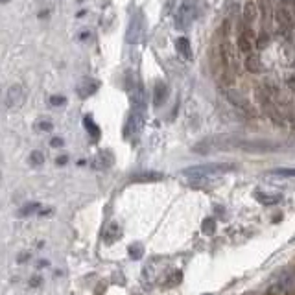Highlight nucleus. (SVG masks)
Wrapping results in <instances>:
<instances>
[{"label": "nucleus", "mask_w": 295, "mask_h": 295, "mask_svg": "<svg viewBox=\"0 0 295 295\" xmlns=\"http://www.w3.org/2000/svg\"><path fill=\"white\" fill-rule=\"evenodd\" d=\"M50 103H52V106H55V107H57V106H65V103H67V98H65V96H57V94H55V96L50 98Z\"/></svg>", "instance_id": "7c9ffc66"}, {"label": "nucleus", "mask_w": 295, "mask_h": 295, "mask_svg": "<svg viewBox=\"0 0 295 295\" xmlns=\"http://www.w3.org/2000/svg\"><path fill=\"white\" fill-rule=\"evenodd\" d=\"M162 179H164L162 172H153V170L138 172V174L131 175V181H133V183H157V181H162Z\"/></svg>", "instance_id": "1a4fd4ad"}, {"label": "nucleus", "mask_w": 295, "mask_h": 295, "mask_svg": "<svg viewBox=\"0 0 295 295\" xmlns=\"http://www.w3.org/2000/svg\"><path fill=\"white\" fill-rule=\"evenodd\" d=\"M260 2V9H262L264 18H271V0H258Z\"/></svg>", "instance_id": "bb28decb"}, {"label": "nucleus", "mask_w": 295, "mask_h": 295, "mask_svg": "<svg viewBox=\"0 0 295 295\" xmlns=\"http://www.w3.org/2000/svg\"><path fill=\"white\" fill-rule=\"evenodd\" d=\"M273 175H281V177H295V168H275L271 170Z\"/></svg>", "instance_id": "cd10ccee"}, {"label": "nucleus", "mask_w": 295, "mask_h": 295, "mask_svg": "<svg viewBox=\"0 0 295 295\" xmlns=\"http://www.w3.org/2000/svg\"><path fill=\"white\" fill-rule=\"evenodd\" d=\"M24 89L20 85H11L6 92V107L8 109H18L24 103Z\"/></svg>", "instance_id": "39448f33"}, {"label": "nucleus", "mask_w": 295, "mask_h": 295, "mask_svg": "<svg viewBox=\"0 0 295 295\" xmlns=\"http://www.w3.org/2000/svg\"><path fill=\"white\" fill-rule=\"evenodd\" d=\"M144 32H146V18H144V13L138 9L131 15V20H129L128 26V33H125V41L129 45H137V43L142 41Z\"/></svg>", "instance_id": "f03ea898"}, {"label": "nucleus", "mask_w": 295, "mask_h": 295, "mask_svg": "<svg viewBox=\"0 0 295 295\" xmlns=\"http://www.w3.org/2000/svg\"><path fill=\"white\" fill-rule=\"evenodd\" d=\"M288 120H290V122H291V128L295 129V107L290 111V113H288Z\"/></svg>", "instance_id": "473e14b6"}, {"label": "nucleus", "mask_w": 295, "mask_h": 295, "mask_svg": "<svg viewBox=\"0 0 295 295\" xmlns=\"http://www.w3.org/2000/svg\"><path fill=\"white\" fill-rule=\"evenodd\" d=\"M28 257H30V253H23V255H20V257H18V262H20V264L26 262V258H28Z\"/></svg>", "instance_id": "e433bc0d"}, {"label": "nucleus", "mask_w": 295, "mask_h": 295, "mask_svg": "<svg viewBox=\"0 0 295 295\" xmlns=\"http://www.w3.org/2000/svg\"><path fill=\"white\" fill-rule=\"evenodd\" d=\"M236 164L233 162H208V164H198V166H188L184 168L183 175L186 177H208V175H218V174H227L233 172Z\"/></svg>", "instance_id": "f257e3e1"}, {"label": "nucleus", "mask_w": 295, "mask_h": 295, "mask_svg": "<svg viewBox=\"0 0 295 295\" xmlns=\"http://www.w3.org/2000/svg\"><path fill=\"white\" fill-rule=\"evenodd\" d=\"M236 146L247 153H269V152H277V150L281 148L279 144L269 142V140H240Z\"/></svg>", "instance_id": "7ed1b4c3"}, {"label": "nucleus", "mask_w": 295, "mask_h": 295, "mask_svg": "<svg viewBox=\"0 0 295 295\" xmlns=\"http://www.w3.org/2000/svg\"><path fill=\"white\" fill-rule=\"evenodd\" d=\"M50 144H52V148H59V146H63V138H59V137L52 138Z\"/></svg>", "instance_id": "2f4dec72"}, {"label": "nucleus", "mask_w": 295, "mask_h": 295, "mask_svg": "<svg viewBox=\"0 0 295 295\" xmlns=\"http://www.w3.org/2000/svg\"><path fill=\"white\" fill-rule=\"evenodd\" d=\"M113 164V157H111L109 152H101L100 155L92 161V168H96V170H101V168H109Z\"/></svg>", "instance_id": "dca6fc26"}, {"label": "nucleus", "mask_w": 295, "mask_h": 295, "mask_svg": "<svg viewBox=\"0 0 295 295\" xmlns=\"http://www.w3.org/2000/svg\"><path fill=\"white\" fill-rule=\"evenodd\" d=\"M203 295H210V293H203Z\"/></svg>", "instance_id": "ea45409f"}, {"label": "nucleus", "mask_w": 295, "mask_h": 295, "mask_svg": "<svg viewBox=\"0 0 295 295\" xmlns=\"http://www.w3.org/2000/svg\"><path fill=\"white\" fill-rule=\"evenodd\" d=\"M277 23L281 24L282 30H291V26H293V20H291V15L286 11L284 8L279 9L277 11Z\"/></svg>", "instance_id": "aec40b11"}, {"label": "nucleus", "mask_w": 295, "mask_h": 295, "mask_svg": "<svg viewBox=\"0 0 295 295\" xmlns=\"http://www.w3.org/2000/svg\"><path fill=\"white\" fill-rule=\"evenodd\" d=\"M128 253L133 260H140V258L144 257V245L142 244H131L128 247Z\"/></svg>", "instance_id": "5701e85b"}, {"label": "nucleus", "mask_w": 295, "mask_h": 295, "mask_svg": "<svg viewBox=\"0 0 295 295\" xmlns=\"http://www.w3.org/2000/svg\"><path fill=\"white\" fill-rule=\"evenodd\" d=\"M101 288H103V286H101V284L98 286V291H96V295H101Z\"/></svg>", "instance_id": "58836bf2"}, {"label": "nucleus", "mask_w": 295, "mask_h": 295, "mask_svg": "<svg viewBox=\"0 0 295 295\" xmlns=\"http://www.w3.org/2000/svg\"><path fill=\"white\" fill-rule=\"evenodd\" d=\"M201 230H203V235H207V236L214 235V233H216V221H214V218H207V220H203Z\"/></svg>", "instance_id": "b1692460"}, {"label": "nucleus", "mask_w": 295, "mask_h": 295, "mask_svg": "<svg viewBox=\"0 0 295 295\" xmlns=\"http://www.w3.org/2000/svg\"><path fill=\"white\" fill-rule=\"evenodd\" d=\"M255 199H257L258 203H262V205H275V203L282 201V196L281 194H267V192L257 190V192H255Z\"/></svg>", "instance_id": "ddd939ff"}, {"label": "nucleus", "mask_w": 295, "mask_h": 295, "mask_svg": "<svg viewBox=\"0 0 295 295\" xmlns=\"http://www.w3.org/2000/svg\"><path fill=\"white\" fill-rule=\"evenodd\" d=\"M144 125V113H138V111H131V115L128 118V124H125V137H131V135H137Z\"/></svg>", "instance_id": "6e6552de"}, {"label": "nucleus", "mask_w": 295, "mask_h": 295, "mask_svg": "<svg viewBox=\"0 0 295 295\" xmlns=\"http://www.w3.org/2000/svg\"><path fill=\"white\" fill-rule=\"evenodd\" d=\"M166 100H168V85L162 81H157L155 91H153V106L155 107L164 106Z\"/></svg>", "instance_id": "9d476101"}, {"label": "nucleus", "mask_w": 295, "mask_h": 295, "mask_svg": "<svg viewBox=\"0 0 295 295\" xmlns=\"http://www.w3.org/2000/svg\"><path fill=\"white\" fill-rule=\"evenodd\" d=\"M221 59L225 61L229 67H235L236 54H235V48H233V45H230V43H225V45H223V48H221Z\"/></svg>", "instance_id": "a211bd4d"}, {"label": "nucleus", "mask_w": 295, "mask_h": 295, "mask_svg": "<svg viewBox=\"0 0 295 295\" xmlns=\"http://www.w3.org/2000/svg\"><path fill=\"white\" fill-rule=\"evenodd\" d=\"M37 129H39V131H52L54 125H52L50 120H39V122H37Z\"/></svg>", "instance_id": "c756f323"}, {"label": "nucleus", "mask_w": 295, "mask_h": 295, "mask_svg": "<svg viewBox=\"0 0 295 295\" xmlns=\"http://www.w3.org/2000/svg\"><path fill=\"white\" fill-rule=\"evenodd\" d=\"M83 124H85V129L89 131V135L92 137V140H98V138H100V128H98V125L94 124L92 116H85Z\"/></svg>", "instance_id": "4be33fe9"}, {"label": "nucleus", "mask_w": 295, "mask_h": 295, "mask_svg": "<svg viewBox=\"0 0 295 295\" xmlns=\"http://www.w3.org/2000/svg\"><path fill=\"white\" fill-rule=\"evenodd\" d=\"M30 162H32L33 166H41L43 162H45V153L39 152V150L32 152V153H30Z\"/></svg>", "instance_id": "a878e982"}, {"label": "nucleus", "mask_w": 295, "mask_h": 295, "mask_svg": "<svg viewBox=\"0 0 295 295\" xmlns=\"http://www.w3.org/2000/svg\"><path fill=\"white\" fill-rule=\"evenodd\" d=\"M293 17H295V13H293Z\"/></svg>", "instance_id": "79ce46f5"}, {"label": "nucleus", "mask_w": 295, "mask_h": 295, "mask_svg": "<svg viewBox=\"0 0 295 295\" xmlns=\"http://www.w3.org/2000/svg\"><path fill=\"white\" fill-rule=\"evenodd\" d=\"M2 2H8V0H2Z\"/></svg>", "instance_id": "a19ab883"}, {"label": "nucleus", "mask_w": 295, "mask_h": 295, "mask_svg": "<svg viewBox=\"0 0 295 295\" xmlns=\"http://www.w3.org/2000/svg\"><path fill=\"white\" fill-rule=\"evenodd\" d=\"M131 106H133V111L146 113L148 98H146V91H144L142 83H137V87H135L133 92H131Z\"/></svg>", "instance_id": "423d86ee"}, {"label": "nucleus", "mask_w": 295, "mask_h": 295, "mask_svg": "<svg viewBox=\"0 0 295 295\" xmlns=\"http://www.w3.org/2000/svg\"><path fill=\"white\" fill-rule=\"evenodd\" d=\"M122 238V229L118 223H111L106 230H103V242L106 244H115L116 240Z\"/></svg>", "instance_id": "9b49d317"}, {"label": "nucleus", "mask_w": 295, "mask_h": 295, "mask_svg": "<svg viewBox=\"0 0 295 295\" xmlns=\"http://www.w3.org/2000/svg\"><path fill=\"white\" fill-rule=\"evenodd\" d=\"M227 100H229L235 107L245 111V113H251V115L255 113L253 106H251V101H249L240 91H229V92H227Z\"/></svg>", "instance_id": "0eeeda50"}, {"label": "nucleus", "mask_w": 295, "mask_h": 295, "mask_svg": "<svg viewBox=\"0 0 295 295\" xmlns=\"http://www.w3.org/2000/svg\"><path fill=\"white\" fill-rule=\"evenodd\" d=\"M257 15H258V8L255 2H245L244 6V20L247 24H253L257 20Z\"/></svg>", "instance_id": "6ab92c4d"}, {"label": "nucleus", "mask_w": 295, "mask_h": 295, "mask_svg": "<svg viewBox=\"0 0 295 295\" xmlns=\"http://www.w3.org/2000/svg\"><path fill=\"white\" fill-rule=\"evenodd\" d=\"M262 106H264V111H266V113H267V116H269V118H271L273 122H275V124H279V125L284 124V118H282V115H281V113H279L277 106H273V103H271V101H269V100H267V98L262 101Z\"/></svg>", "instance_id": "f8f14e48"}, {"label": "nucleus", "mask_w": 295, "mask_h": 295, "mask_svg": "<svg viewBox=\"0 0 295 295\" xmlns=\"http://www.w3.org/2000/svg\"><path fill=\"white\" fill-rule=\"evenodd\" d=\"M282 2H284V4H293L295 6V0H282Z\"/></svg>", "instance_id": "4c0bfd02"}, {"label": "nucleus", "mask_w": 295, "mask_h": 295, "mask_svg": "<svg viewBox=\"0 0 295 295\" xmlns=\"http://www.w3.org/2000/svg\"><path fill=\"white\" fill-rule=\"evenodd\" d=\"M288 87H290L291 91L295 92V79H293V76H290V78H288Z\"/></svg>", "instance_id": "f704fd0d"}, {"label": "nucleus", "mask_w": 295, "mask_h": 295, "mask_svg": "<svg viewBox=\"0 0 295 295\" xmlns=\"http://www.w3.org/2000/svg\"><path fill=\"white\" fill-rule=\"evenodd\" d=\"M175 46H177V52L183 55L184 59L186 61L192 59V48H190V41L186 39V37H179L177 43H175Z\"/></svg>", "instance_id": "2eb2a0df"}, {"label": "nucleus", "mask_w": 295, "mask_h": 295, "mask_svg": "<svg viewBox=\"0 0 295 295\" xmlns=\"http://www.w3.org/2000/svg\"><path fill=\"white\" fill-rule=\"evenodd\" d=\"M269 45V35H267L266 32H262L260 35H258V39H257V48H266V46Z\"/></svg>", "instance_id": "c85d7f7f"}, {"label": "nucleus", "mask_w": 295, "mask_h": 295, "mask_svg": "<svg viewBox=\"0 0 295 295\" xmlns=\"http://www.w3.org/2000/svg\"><path fill=\"white\" fill-rule=\"evenodd\" d=\"M39 210V203H28L24 205L20 210H18V218H26V216H32L33 212Z\"/></svg>", "instance_id": "393cba45"}, {"label": "nucleus", "mask_w": 295, "mask_h": 295, "mask_svg": "<svg viewBox=\"0 0 295 295\" xmlns=\"http://www.w3.org/2000/svg\"><path fill=\"white\" fill-rule=\"evenodd\" d=\"M236 45H238L240 52L249 54L251 48H253V43H251V32H249V30H244V32L238 35V39H236Z\"/></svg>", "instance_id": "4468645a"}, {"label": "nucleus", "mask_w": 295, "mask_h": 295, "mask_svg": "<svg viewBox=\"0 0 295 295\" xmlns=\"http://www.w3.org/2000/svg\"><path fill=\"white\" fill-rule=\"evenodd\" d=\"M245 69L249 70L251 74H260L262 72V63H260V57L255 54L247 55L245 57Z\"/></svg>", "instance_id": "f3484780"}, {"label": "nucleus", "mask_w": 295, "mask_h": 295, "mask_svg": "<svg viewBox=\"0 0 295 295\" xmlns=\"http://www.w3.org/2000/svg\"><path fill=\"white\" fill-rule=\"evenodd\" d=\"M196 15H198L196 6L190 4V2H183L181 8L177 9V15H175V28H179V30L188 28L194 18H196Z\"/></svg>", "instance_id": "20e7f679"}, {"label": "nucleus", "mask_w": 295, "mask_h": 295, "mask_svg": "<svg viewBox=\"0 0 295 295\" xmlns=\"http://www.w3.org/2000/svg\"><path fill=\"white\" fill-rule=\"evenodd\" d=\"M98 89V83H94V81H91V79H85V81L81 83L78 87V92H79V96L81 98H87V96H91L92 92L96 91Z\"/></svg>", "instance_id": "412c9836"}, {"label": "nucleus", "mask_w": 295, "mask_h": 295, "mask_svg": "<svg viewBox=\"0 0 295 295\" xmlns=\"http://www.w3.org/2000/svg\"><path fill=\"white\" fill-rule=\"evenodd\" d=\"M67 161H69V157H67V155H61V157H57V161H55V162H57L59 166H63V164H67Z\"/></svg>", "instance_id": "72a5a7b5"}, {"label": "nucleus", "mask_w": 295, "mask_h": 295, "mask_svg": "<svg viewBox=\"0 0 295 295\" xmlns=\"http://www.w3.org/2000/svg\"><path fill=\"white\" fill-rule=\"evenodd\" d=\"M39 282H41V279H39V277H33L32 281H30V286H33V288H35V286H39Z\"/></svg>", "instance_id": "c9c22d12"}]
</instances>
